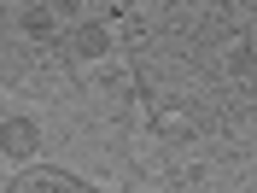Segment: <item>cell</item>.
<instances>
[{"label": "cell", "mask_w": 257, "mask_h": 193, "mask_svg": "<svg viewBox=\"0 0 257 193\" xmlns=\"http://www.w3.org/2000/svg\"><path fill=\"white\" fill-rule=\"evenodd\" d=\"M135 100L176 193H257V0L128 6Z\"/></svg>", "instance_id": "1"}, {"label": "cell", "mask_w": 257, "mask_h": 193, "mask_svg": "<svg viewBox=\"0 0 257 193\" xmlns=\"http://www.w3.org/2000/svg\"><path fill=\"white\" fill-rule=\"evenodd\" d=\"M82 100H88V112L99 123H123L128 106H135V70L123 64H94V70H82Z\"/></svg>", "instance_id": "2"}, {"label": "cell", "mask_w": 257, "mask_h": 193, "mask_svg": "<svg viewBox=\"0 0 257 193\" xmlns=\"http://www.w3.org/2000/svg\"><path fill=\"white\" fill-rule=\"evenodd\" d=\"M105 47H111V35H105V18H82L76 30H64L59 59H64V64H76V70H94V64H105Z\"/></svg>", "instance_id": "3"}, {"label": "cell", "mask_w": 257, "mask_h": 193, "mask_svg": "<svg viewBox=\"0 0 257 193\" xmlns=\"http://www.w3.org/2000/svg\"><path fill=\"white\" fill-rule=\"evenodd\" d=\"M6 193H94L88 181H76L70 170H53V164H35V170H18Z\"/></svg>", "instance_id": "4"}, {"label": "cell", "mask_w": 257, "mask_h": 193, "mask_svg": "<svg viewBox=\"0 0 257 193\" xmlns=\"http://www.w3.org/2000/svg\"><path fill=\"white\" fill-rule=\"evenodd\" d=\"M35 146H41V135H35L30 117H0V152L6 158H30Z\"/></svg>", "instance_id": "5"}]
</instances>
